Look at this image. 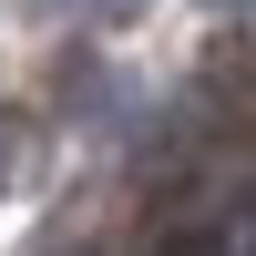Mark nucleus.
<instances>
[{
	"mask_svg": "<svg viewBox=\"0 0 256 256\" xmlns=\"http://www.w3.org/2000/svg\"><path fill=\"white\" fill-rule=\"evenodd\" d=\"M62 10H102V20H123V10H144V0H62Z\"/></svg>",
	"mask_w": 256,
	"mask_h": 256,
	"instance_id": "obj_1",
	"label": "nucleus"
},
{
	"mask_svg": "<svg viewBox=\"0 0 256 256\" xmlns=\"http://www.w3.org/2000/svg\"><path fill=\"white\" fill-rule=\"evenodd\" d=\"M0 154H10V113H0Z\"/></svg>",
	"mask_w": 256,
	"mask_h": 256,
	"instance_id": "obj_2",
	"label": "nucleus"
},
{
	"mask_svg": "<svg viewBox=\"0 0 256 256\" xmlns=\"http://www.w3.org/2000/svg\"><path fill=\"white\" fill-rule=\"evenodd\" d=\"M216 10H246V0H216Z\"/></svg>",
	"mask_w": 256,
	"mask_h": 256,
	"instance_id": "obj_3",
	"label": "nucleus"
}]
</instances>
